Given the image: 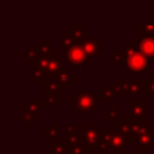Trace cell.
Segmentation results:
<instances>
[{
  "instance_id": "f1b7e54d",
  "label": "cell",
  "mask_w": 154,
  "mask_h": 154,
  "mask_svg": "<svg viewBox=\"0 0 154 154\" xmlns=\"http://www.w3.org/2000/svg\"><path fill=\"white\" fill-rule=\"evenodd\" d=\"M108 60L114 65V67L117 69H120L124 64L123 61V55H122V52L120 51H111L108 53Z\"/></svg>"
},
{
  "instance_id": "44dd1931",
  "label": "cell",
  "mask_w": 154,
  "mask_h": 154,
  "mask_svg": "<svg viewBox=\"0 0 154 154\" xmlns=\"http://www.w3.org/2000/svg\"><path fill=\"white\" fill-rule=\"evenodd\" d=\"M59 41H60L59 51H60V52H64V53H65V52H66V51H67V49L76 42V40H75V37H73V35H72L70 28L66 29L64 34L59 35Z\"/></svg>"
},
{
  "instance_id": "ffe728a7",
  "label": "cell",
  "mask_w": 154,
  "mask_h": 154,
  "mask_svg": "<svg viewBox=\"0 0 154 154\" xmlns=\"http://www.w3.org/2000/svg\"><path fill=\"white\" fill-rule=\"evenodd\" d=\"M60 122H49L48 126L43 129V137L46 140H57L60 137Z\"/></svg>"
},
{
  "instance_id": "277c9868",
  "label": "cell",
  "mask_w": 154,
  "mask_h": 154,
  "mask_svg": "<svg viewBox=\"0 0 154 154\" xmlns=\"http://www.w3.org/2000/svg\"><path fill=\"white\" fill-rule=\"evenodd\" d=\"M125 117L135 122H148V101L132 96L125 102Z\"/></svg>"
},
{
  "instance_id": "6da1fadb",
  "label": "cell",
  "mask_w": 154,
  "mask_h": 154,
  "mask_svg": "<svg viewBox=\"0 0 154 154\" xmlns=\"http://www.w3.org/2000/svg\"><path fill=\"white\" fill-rule=\"evenodd\" d=\"M119 51L123 55L125 71L129 73H148L149 60L140 51L137 40H126Z\"/></svg>"
},
{
  "instance_id": "4316f807",
  "label": "cell",
  "mask_w": 154,
  "mask_h": 154,
  "mask_svg": "<svg viewBox=\"0 0 154 154\" xmlns=\"http://www.w3.org/2000/svg\"><path fill=\"white\" fill-rule=\"evenodd\" d=\"M120 111H122V106H119V105H117V106H109L108 109L103 112V117L107 118V120L109 123H113L114 124V122L119 118Z\"/></svg>"
},
{
  "instance_id": "7c38bea8",
  "label": "cell",
  "mask_w": 154,
  "mask_h": 154,
  "mask_svg": "<svg viewBox=\"0 0 154 154\" xmlns=\"http://www.w3.org/2000/svg\"><path fill=\"white\" fill-rule=\"evenodd\" d=\"M26 77L32 82V84L37 85V84H45L51 77L48 75V72L46 71V69L43 67L42 64H40L37 60L32 63V71L29 72L26 75Z\"/></svg>"
},
{
  "instance_id": "4dcf8cb0",
  "label": "cell",
  "mask_w": 154,
  "mask_h": 154,
  "mask_svg": "<svg viewBox=\"0 0 154 154\" xmlns=\"http://www.w3.org/2000/svg\"><path fill=\"white\" fill-rule=\"evenodd\" d=\"M75 132H77V123L76 122L67 123L65 125V136H70V135H72Z\"/></svg>"
},
{
  "instance_id": "9a60e30c",
  "label": "cell",
  "mask_w": 154,
  "mask_h": 154,
  "mask_svg": "<svg viewBox=\"0 0 154 154\" xmlns=\"http://www.w3.org/2000/svg\"><path fill=\"white\" fill-rule=\"evenodd\" d=\"M137 41L140 51L147 57L149 63H154V36H144Z\"/></svg>"
},
{
  "instance_id": "5b68a950",
  "label": "cell",
  "mask_w": 154,
  "mask_h": 154,
  "mask_svg": "<svg viewBox=\"0 0 154 154\" xmlns=\"http://www.w3.org/2000/svg\"><path fill=\"white\" fill-rule=\"evenodd\" d=\"M65 57L67 63H70L71 67L76 69H87L89 65V59L84 51L82 41H76L66 52Z\"/></svg>"
},
{
  "instance_id": "8fae6325",
  "label": "cell",
  "mask_w": 154,
  "mask_h": 154,
  "mask_svg": "<svg viewBox=\"0 0 154 154\" xmlns=\"http://www.w3.org/2000/svg\"><path fill=\"white\" fill-rule=\"evenodd\" d=\"M67 144L70 146L71 154H88L89 148L82 138V132H75L70 136H65Z\"/></svg>"
},
{
  "instance_id": "7402d4cb",
  "label": "cell",
  "mask_w": 154,
  "mask_h": 154,
  "mask_svg": "<svg viewBox=\"0 0 154 154\" xmlns=\"http://www.w3.org/2000/svg\"><path fill=\"white\" fill-rule=\"evenodd\" d=\"M144 36H154V24H143L138 23L136 26V40Z\"/></svg>"
},
{
  "instance_id": "2e32d148",
  "label": "cell",
  "mask_w": 154,
  "mask_h": 154,
  "mask_svg": "<svg viewBox=\"0 0 154 154\" xmlns=\"http://www.w3.org/2000/svg\"><path fill=\"white\" fill-rule=\"evenodd\" d=\"M48 154H71L70 146L65 138L59 137L54 140V143L48 144Z\"/></svg>"
},
{
  "instance_id": "7a4b0ae2",
  "label": "cell",
  "mask_w": 154,
  "mask_h": 154,
  "mask_svg": "<svg viewBox=\"0 0 154 154\" xmlns=\"http://www.w3.org/2000/svg\"><path fill=\"white\" fill-rule=\"evenodd\" d=\"M97 95L94 94L91 90L87 89H77L75 94L71 95V106L79 112L83 118L88 117L89 112H97Z\"/></svg>"
},
{
  "instance_id": "ac0fdd59",
  "label": "cell",
  "mask_w": 154,
  "mask_h": 154,
  "mask_svg": "<svg viewBox=\"0 0 154 154\" xmlns=\"http://www.w3.org/2000/svg\"><path fill=\"white\" fill-rule=\"evenodd\" d=\"M43 109H45L43 100H29V101L23 100L22 102V112L38 114L40 112H43Z\"/></svg>"
},
{
  "instance_id": "cb8c5ba5",
  "label": "cell",
  "mask_w": 154,
  "mask_h": 154,
  "mask_svg": "<svg viewBox=\"0 0 154 154\" xmlns=\"http://www.w3.org/2000/svg\"><path fill=\"white\" fill-rule=\"evenodd\" d=\"M70 29H71V32H72V35H73L76 41H82V40H84L85 37L89 36L88 35V30L84 29L81 23H72Z\"/></svg>"
},
{
  "instance_id": "4fadbf2b",
  "label": "cell",
  "mask_w": 154,
  "mask_h": 154,
  "mask_svg": "<svg viewBox=\"0 0 154 154\" xmlns=\"http://www.w3.org/2000/svg\"><path fill=\"white\" fill-rule=\"evenodd\" d=\"M111 141H112V128H100L99 142L96 148L97 154H109L112 150Z\"/></svg>"
},
{
  "instance_id": "3957f363",
  "label": "cell",
  "mask_w": 154,
  "mask_h": 154,
  "mask_svg": "<svg viewBox=\"0 0 154 154\" xmlns=\"http://www.w3.org/2000/svg\"><path fill=\"white\" fill-rule=\"evenodd\" d=\"M146 78H116L113 84L117 95L141 96L143 95Z\"/></svg>"
},
{
  "instance_id": "484cf974",
  "label": "cell",
  "mask_w": 154,
  "mask_h": 154,
  "mask_svg": "<svg viewBox=\"0 0 154 154\" xmlns=\"http://www.w3.org/2000/svg\"><path fill=\"white\" fill-rule=\"evenodd\" d=\"M38 54H40V52H38V47H37V45L28 46L26 49L22 52V57L25 58L29 63H34V61H36V60L38 59Z\"/></svg>"
},
{
  "instance_id": "52a82bcc",
  "label": "cell",
  "mask_w": 154,
  "mask_h": 154,
  "mask_svg": "<svg viewBox=\"0 0 154 154\" xmlns=\"http://www.w3.org/2000/svg\"><path fill=\"white\" fill-rule=\"evenodd\" d=\"M84 51L87 53V57L89 59V63H93V60L101 53L105 51V47L99 43V35L94 34L91 36L85 37L84 40H82Z\"/></svg>"
},
{
  "instance_id": "f546056e",
  "label": "cell",
  "mask_w": 154,
  "mask_h": 154,
  "mask_svg": "<svg viewBox=\"0 0 154 154\" xmlns=\"http://www.w3.org/2000/svg\"><path fill=\"white\" fill-rule=\"evenodd\" d=\"M143 95L154 96V75H153V77H150V78H146L144 89H143Z\"/></svg>"
},
{
  "instance_id": "603a6c76",
  "label": "cell",
  "mask_w": 154,
  "mask_h": 154,
  "mask_svg": "<svg viewBox=\"0 0 154 154\" xmlns=\"http://www.w3.org/2000/svg\"><path fill=\"white\" fill-rule=\"evenodd\" d=\"M45 107H59L60 106V93H43Z\"/></svg>"
},
{
  "instance_id": "d4e9b609",
  "label": "cell",
  "mask_w": 154,
  "mask_h": 154,
  "mask_svg": "<svg viewBox=\"0 0 154 154\" xmlns=\"http://www.w3.org/2000/svg\"><path fill=\"white\" fill-rule=\"evenodd\" d=\"M37 122H38V114L22 112V128L23 129H31L34 124Z\"/></svg>"
},
{
  "instance_id": "1f68e13d",
  "label": "cell",
  "mask_w": 154,
  "mask_h": 154,
  "mask_svg": "<svg viewBox=\"0 0 154 154\" xmlns=\"http://www.w3.org/2000/svg\"><path fill=\"white\" fill-rule=\"evenodd\" d=\"M114 154H132V152H131L130 149H124V148H122V149L114 150Z\"/></svg>"
},
{
  "instance_id": "83f0119b",
  "label": "cell",
  "mask_w": 154,
  "mask_h": 154,
  "mask_svg": "<svg viewBox=\"0 0 154 154\" xmlns=\"http://www.w3.org/2000/svg\"><path fill=\"white\" fill-rule=\"evenodd\" d=\"M61 87L55 78H49L43 84V93H60Z\"/></svg>"
},
{
  "instance_id": "30bf717a",
  "label": "cell",
  "mask_w": 154,
  "mask_h": 154,
  "mask_svg": "<svg viewBox=\"0 0 154 154\" xmlns=\"http://www.w3.org/2000/svg\"><path fill=\"white\" fill-rule=\"evenodd\" d=\"M136 148L138 150H152L154 148V125L148 122L147 128L138 136Z\"/></svg>"
},
{
  "instance_id": "d6986e66",
  "label": "cell",
  "mask_w": 154,
  "mask_h": 154,
  "mask_svg": "<svg viewBox=\"0 0 154 154\" xmlns=\"http://www.w3.org/2000/svg\"><path fill=\"white\" fill-rule=\"evenodd\" d=\"M38 47V58H52L55 57V47L51 45L48 40H38L36 43Z\"/></svg>"
},
{
  "instance_id": "8992f818",
  "label": "cell",
  "mask_w": 154,
  "mask_h": 154,
  "mask_svg": "<svg viewBox=\"0 0 154 154\" xmlns=\"http://www.w3.org/2000/svg\"><path fill=\"white\" fill-rule=\"evenodd\" d=\"M82 138L88 146L89 150H96L99 135H100V124L99 122H83L82 123Z\"/></svg>"
},
{
  "instance_id": "e0dca14e",
  "label": "cell",
  "mask_w": 154,
  "mask_h": 154,
  "mask_svg": "<svg viewBox=\"0 0 154 154\" xmlns=\"http://www.w3.org/2000/svg\"><path fill=\"white\" fill-rule=\"evenodd\" d=\"M116 96H117V93L113 83H105L103 87L97 90L99 101H114Z\"/></svg>"
},
{
  "instance_id": "ba28073f",
  "label": "cell",
  "mask_w": 154,
  "mask_h": 154,
  "mask_svg": "<svg viewBox=\"0 0 154 154\" xmlns=\"http://www.w3.org/2000/svg\"><path fill=\"white\" fill-rule=\"evenodd\" d=\"M52 78H55L60 87H61V90H71V88L77 83V76L75 72H72V69L71 67H63L60 69L55 75L54 77Z\"/></svg>"
},
{
  "instance_id": "5bb4252c",
  "label": "cell",
  "mask_w": 154,
  "mask_h": 154,
  "mask_svg": "<svg viewBox=\"0 0 154 154\" xmlns=\"http://www.w3.org/2000/svg\"><path fill=\"white\" fill-rule=\"evenodd\" d=\"M125 146H132V142L130 141V138L119 129H117L116 126L112 128V141H111V147L112 150H117V149H122Z\"/></svg>"
},
{
  "instance_id": "d6a6232c",
  "label": "cell",
  "mask_w": 154,
  "mask_h": 154,
  "mask_svg": "<svg viewBox=\"0 0 154 154\" xmlns=\"http://www.w3.org/2000/svg\"><path fill=\"white\" fill-rule=\"evenodd\" d=\"M153 111H154V96H153Z\"/></svg>"
},
{
  "instance_id": "9c48e42d",
  "label": "cell",
  "mask_w": 154,
  "mask_h": 154,
  "mask_svg": "<svg viewBox=\"0 0 154 154\" xmlns=\"http://www.w3.org/2000/svg\"><path fill=\"white\" fill-rule=\"evenodd\" d=\"M37 61L43 65L49 77H54V75L63 67H66V57H52V58H38Z\"/></svg>"
}]
</instances>
